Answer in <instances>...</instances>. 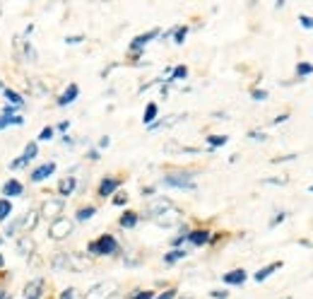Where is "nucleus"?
<instances>
[{
  "mask_svg": "<svg viewBox=\"0 0 313 299\" xmlns=\"http://www.w3.org/2000/svg\"><path fill=\"white\" fill-rule=\"evenodd\" d=\"M299 20H301V27H304V29H313V17H309V15H301Z\"/></svg>",
  "mask_w": 313,
  "mask_h": 299,
  "instance_id": "nucleus-34",
  "label": "nucleus"
},
{
  "mask_svg": "<svg viewBox=\"0 0 313 299\" xmlns=\"http://www.w3.org/2000/svg\"><path fill=\"white\" fill-rule=\"evenodd\" d=\"M77 97H80V87L72 82V85H68V90L58 97V106H68V104H72Z\"/></svg>",
  "mask_w": 313,
  "mask_h": 299,
  "instance_id": "nucleus-14",
  "label": "nucleus"
},
{
  "mask_svg": "<svg viewBox=\"0 0 313 299\" xmlns=\"http://www.w3.org/2000/svg\"><path fill=\"white\" fill-rule=\"evenodd\" d=\"M2 94H5V99H7V104H10V106H15V109H17V106H24V99H22V94H20V92H15V90H10V87H7V90H2Z\"/></svg>",
  "mask_w": 313,
  "mask_h": 299,
  "instance_id": "nucleus-19",
  "label": "nucleus"
},
{
  "mask_svg": "<svg viewBox=\"0 0 313 299\" xmlns=\"http://www.w3.org/2000/svg\"><path fill=\"white\" fill-rule=\"evenodd\" d=\"M186 256H188V251H186V249H173V251H169V253L164 256V263L173 266L176 261H181V258H186Z\"/></svg>",
  "mask_w": 313,
  "mask_h": 299,
  "instance_id": "nucleus-22",
  "label": "nucleus"
},
{
  "mask_svg": "<svg viewBox=\"0 0 313 299\" xmlns=\"http://www.w3.org/2000/svg\"><path fill=\"white\" fill-rule=\"evenodd\" d=\"M186 75H188V68H186V65H176V68L171 70L169 80H186Z\"/></svg>",
  "mask_w": 313,
  "mask_h": 299,
  "instance_id": "nucleus-28",
  "label": "nucleus"
},
{
  "mask_svg": "<svg viewBox=\"0 0 313 299\" xmlns=\"http://www.w3.org/2000/svg\"><path fill=\"white\" fill-rule=\"evenodd\" d=\"M212 237V232L210 229H191L188 232V241L193 244V246H205L207 241Z\"/></svg>",
  "mask_w": 313,
  "mask_h": 299,
  "instance_id": "nucleus-13",
  "label": "nucleus"
},
{
  "mask_svg": "<svg viewBox=\"0 0 313 299\" xmlns=\"http://www.w3.org/2000/svg\"><path fill=\"white\" fill-rule=\"evenodd\" d=\"M22 193H24V186L17 179H10L2 183V196H5L7 200H10V198H17V196H22Z\"/></svg>",
  "mask_w": 313,
  "mask_h": 299,
  "instance_id": "nucleus-10",
  "label": "nucleus"
},
{
  "mask_svg": "<svg viewBox=\"0 0 313 299\" xmlns=\"http://www.w3.org/2000/svg\"><path fill=\"white\" fill-rule=\"evenodd\" d=\"M12 212H15V210H12V203H10L7 198H0V222H5Z\"/></svg>",
  "mask_w": 313,
  "mask_h": 299,
  "instance_id": "nucleus-24",
  "label": "nucleus"
},
{
  "mask_svg": "<svg viewBox=\"0 0 313 299\" xmlns=\"http://www.w3.org/2000/svg\"><path fill=\"white\" fill-rule=\"evenodd\" d=\"M53 133H56V130H53L51 125L41 128V133H39V143H46V140H51V138H53Z\"/></svg>",
  "mask_w": 313,
  "mask_h": 299,
  "instance_id": "nucleus-31",
  "label": "nucleus"
},
{
  "mask_svg": "<svg viewBox=\"0 0 313 299\" xmlns=\"http://www.w3.org/2000/svg\"><path fill=\"white\" fill-rule=\"evenodd\" d=\"M87 251L94 253V256H116L118 253V241H116L114 234H101L94 241H89Z\"/></svg>",
  "mask_w": 313,
  "mask_h": 299,
  "instance_id": "nucleus-1",
  "label": "nucleus"
},
{
  "mask_svg": "<svg viewBox=\"0 0 313 299\" xmlns=\"http://www.w3.org/2000/svg\"><path fill=\"white\" fill-rule=\"evenodd\" d=\"M186 34H188V27H186V25H183V27H176V29H173V41H176V44H183V41H186Z\"/></svg>",
  "mask_w": 313,
  "mask_h": 299,
  "instance_id": "nucleus-30",
  "label": "nucleus"
},
{
  "mask_svg": "<svg viewBox=\"0 0 313 299\" xmlns=\"http://www.w3.org/2000/svg\"><path fill=\"white\" fill-rule=\"evenodd\" d=\"M44 280L41 277H36V280H31L27 287H24V297L27 299H41V295H44Z\"/></svg>",
  "mask_w": 313,
  "mask_h": 299,
  "instance_id": "nucleus-12",
  "label": "nucleus"
},
{
  "mask_svg": "<svg viewBox=\"0 0 313 299\" xmlns=\"http://www.w3.org/2000/svg\"><path fill=\"white\" fill-rule=\"evenodd\" d=\"M227 143H229L227 135H207V145H210V150L222 148V145H227Z\"/></svg>",
  "mask_w": 313,
  "mask_h": 299,
  "instance_id": "nucleus-25",
  "label": "nucleus"
},
{
  "mask_svg": "<svg viewBox=\"0 0 313 299\" xmlns=\"http://www.w3.org/2000/svg\"><path fill=\"white\" fill-rule=\"evenodd\" d=\"M128 203V196L125 193H118V196H114V205H125Z\"/></svg>",
  "mask_w": 313,
  "mask_h": 299,
  "instance_id": "nucleus-39",
  "label": "nucleus"
},
{
  "mask_svg": "<svg viewBox=\"0 0 313 299\" xmlns=\"http://www.w3.org/2000/svg\"><path fill=\"white\" fill-rule=\"evenodd\" d=\"M246 277H248V273L243 268H236V270H229L222 275V282L224 285H243L246 282Z\"/></svg>",
  "mask_w": 313,
  "mask_h": 299,
  "instance_id": "nucleus-11",
  "label": "nucleus"
},
{
  "mask_svg": "<svg viewBox=\"0 0 313 299\" xmlns=\"http://www.w3.org/2000/svg\"><path fill=\"white\" fill-rule=\"evenodd\" d=\"M309 191H313V186H311V188H309Z\"/></svg>",
  "mask_w": 313,
  "mask_h": 299,
  "instance_id": "nucleus-48",
  "label": "nucleus"
},
{
  "mask_svg": "<svg viewBox=\"0 0 313 299\" xmlns=\"http://www.w3.org/2000/svg\"><path fill=\"white\" fill-rule=\"evenodd\" d=\"M138 220H140V215H138V212H133V210H125V212L120 215L118 224H120L123 229H133V227L138 224Z\"/></svg>",
  "mask_w": 313,
  "mask_h": 299,
  "instance_id": "nucleus-16",
  "label": "nucleus"
},
{
  "mask_svg": "<svg viewBox=\"0 0 313 299\" xmlns=\"http://www.w3.org/2000/svg\"><path fill=\"white\" fill-rule=\"evenodd\" d=\"M70 232H72V220H68V217H56L53 224H51V229H48V237L60 241V239H65V237H70Z\"/></svg>",
  "mask_w": 313,
  "mask_h": 299,
  "instance_id": "nucleus-3",
  "label": "nucleus"
},
{
  "mask_svg": "<svg viewBox=\"0 0 313 299\" xmlns=\"http://www.w3.org/2000/svg\"><path fill=\"white\" fill-rule=\"evenodd\" d=\"M72 297H75V290H72V287H68V290L60 292V299H72Z\"/></svg>",
  "mask_w": 313,
  "mask_h": 299,
  "instance_id": "nucleus-40",
  "label": "nucleus"
},
{
  "mask_svg": "<svg viewBox=\"0 0 313 299\" xmlns=\"http://www.w3.org/2000/svg\"><path fill=\"white\" fill-rule=\"evenodd\" d=\"M36 154H39V143H29L27 148H24V152H22V157L12 159V162H10V167H12V169H20V167L29 164V162L36 157Z\"/></svg>",
  "mask_w": 313,
  "mask_h": 299,
  "instance_id": "nucleus-5",
  "label": "nucleus"
},
{
  "mask_svg": "<svg viewBox=\"0 0 313 299\" xmlns=\"http://www.w3.org/2000/svg\"><path fill=\"white\" fill-rule=\"evenodd\" d=\"M56 172V162H46V164H41V167H36L34 172H31V176L29 179L34 181V183H41V181H46L51 174Z\"/></svg>",
  "mask_w": 313,
  "mask_h": 299,
  "instance_id": "nucleus-7",
  "label": "nucleus"
},
{
  "mask_svg": "<svg viewBox=\"0 0 313 299\" xmlns=\"http://www.w3.org/2000/svg\"><path fill=\"white\" fill-rule=\"evenodd\" d=\"M251 97H253L256 101H263V99H267V92L265 90H253L251 92Z\"/></svg>",
  "mask_w": 313,
  "mask_h": 299,
  "instance_id": "nucleus-36",
  "label": "nucleus"
},
{
  "mask_svg": "<svg viewBox=\"0 0 313 299\" xmlns=\"http://www.w3.org/2000/svg\"><path fill=\"white\" fill-rule=\"evenodd\" d=\"M143 196H154V188H143Z\"/></svg>",
  "mask_w": 313,
  "mask_h": 299,
  "instance_id": "nucleus-44",
  "label": "nucleus"
},
{
  "mask_svg": "<svg viewBox=\"0 0 313 299\" xmlns=\"http://www.w3.org/2000/svg\"><path fill=\"white\" fill-rule=\"evenodd\" d=\"M248 138H251V140H265L267 135H265V133H258V130H253V133H248Z\"/></svg>",
  "mask_w": 313,
  "mask_h": 299,
  "instance_id": "nucleus-41",
  "label": "nucleus"
},
{
  "mask_svg": "<svg viewBox=\"0 0 313 299\" xmlns=\"http://www.w3.org/2000/svg\"><path fill=\"white\" fill-rule=\"evenodd\" d=\"M118 186H120V179H114V176H106V179H101L99 183V196L101 198H109V196H114L116 191H118Z\"/></svg>",
  "mask_w": 313,
  "mask_h": 299,
  "instance_id": "nucleus-9",
  "label": "nucleus"
},
{
  "mask_svg": "<svg viewBox=\"0 0 313 299\" xmlns=\"http://www.w3.org/2000/svg\"><path fill=\"white\" fill-rule=\"evenodd\" d=\"M2 266H5V258H2V253H0V268H2Z\"/></svg>",
  "mask_w": 313,
  "mask_h": 299,
  "instance_id": "nucleus-47",
  "label": "nucleus"
},
{
  "mask_svg": "<svg viewBox=\"0 0 313 299\" xmlns=\"http://www.w3.org/2000/svg\"><path fill=\"white\" fill-rule=\"evenodd\" d=\"M68 128H70V121H60L58 123V130H68Z\"/></svg>",
  "mask_w": 313,
  "mask_h": 299,
  "instance_id": "nucleus-42",
  "label": "nucleus"
},
{
  "mask_svg": "<svg viewBox=\"0 0 313 299\" xmlns=\"http://www.w3.org/2000/svg\"><path fill=\"white\" fill-rule=\"evenodd\" d=\"M36 220H39V212H29V215H24V222H22V232H29V229H34Z\"/></svg>",
  "mask_w": 313,
  "mask_h": 299,
  "instance_id": "nucleus-27",
  "label": "nucleus"
},
{
  "mask_svg": "<svg viewBox=\"0 0 313 299\" xmlns=\"http://www.w3.org/2000/svg\"><path fill=\"white\" fill-rule=\"evenodd\" d=\"M210 297H212V299H227L229 290H212V292H210Z\"/></svg>",
  "mask_w": 313,
  "mask_h": 299,
  "instance_id": "nucleus-33",
  "label": "nucleus"
},
{
  "mask_svg": "<svg viewBox=\"0 0 313 299\" xmlns=\"http://www.w3.org/2000/svg\"><path fill=\"white\" fill-rule=\"evenodd\" d=\"M154 299H176V290L171 287V290H167V292H162V295H157Z\"/></svg>",
  "mask_w": 313,
  "mask_h": 299,
  "instance_id": "nucleus-38",
  "label": "nucleus"
},
{
  "mask_svg": "<svg viewBox=\"0 0 313 299\" xmlns=\"http://www.w3.org/2000/svg\"><path fill=\"white\" fill-rule=\"evenodd\" d=\"M22 222H24V217H17V220H12V222L5 227V237H12V234L22 232Z\"/></svg>",
  "mask_w": 313,
  "mask_h": 299,
  "instance_id": "nucleus-23",
  "label": "nucleus"
},
{
  "mask_svg": "<svg viewBox=\"0 0 313 299\" xmlns=\"http://www.w3.org/2000/svg\"><path fill=\"white\" fill-rule=\"evenodd\" d=\"M193 176L191 172H171L164 176V186H171V188H195L193 183Z\"/></svg>",
  "mask_w": 313,
  "mask_h": 299,
  "instance_id": "nucleus-2",
  "label": "nucleus"
},
{
  "mask_svg": "<svg viewBox=\"0 0 313 299\" xmlns=\"http://www.w3.org/2000/svg\"><path fill=\"white\" fill-rule=\"evenodd\" d=\"M285 217H287V212H285V210H280V212H277V215L272 217V222H270V227H277V224H280V222H282Z\"/></svg>",
  "mask_w": 313,
  "mask_h": 299,
  "instance_id": "nucleus-35",
  "label": "nucleus"
},
{
  "mask_svg": "<svg viewBox=\"0 0 313 299\" xmlns=\"http://www.w3.org/2000/svg\"><path fill=\"white\" fill-rule=\"evenodd\" d=\"M75 186H77V179H75V176H68V179H63V181H60V186H58V196H60V198H68V196H72Z\"/></svg>",
  "mask_w": 313,
  "mask_h": 299,
  "instance_id": "nucleus-17",
  "label": "nucleus"
},
{
  "mask_svg": "<svg viewBox=\"0 0 313 299\" xmlns=\"http://www.w3.org/2000/svg\"><path fill=\"white\" fill-rule=\"evenodd\" d=\"M306 75H313V63H296V77H306Z\"/></svg>",
  "mask_w": 313,
  "mask_h": 299,
  "instance_id": "nucleus-26",
  "label": "nucleus"
},
{
  "mask_svg": "<svg viewBox=\"0 0 313 299\" xmlns=\"http://www.w3.org/2000/svg\"><path fill=\"white\" fill-rule=\"evenodd\" d=\"M44 215H51V217H56L58 212H63V200H46L44 203V208H41Z\"/></svg>",
  "mask_w": 313,
  "mask_h": 299,
  "instance_id": "nucleus-20",
  "label": "nucleus"
},
{
  "mask_svg": "<svg viewBox=\"0 0 313 299\" xmlns=\"http://www.w3.org/2000/svg\"><path fill=\"white\" fill-rule=\"evenodd\" d=\"M157 114H159V106H157L154 101H149V104L144 106V116H143V121L147 123V125H152V123H154V119H157Z\"/></svg>",
  "mask_w": 313,
  "mask_h": 299,
  "instance_id": "nucleus-21",
  "label": "nucleus"
},
{
  "mask_svg": "<svg viewBox=\"0 0 313 299\" xmlns=\"http://www.w3.org/2000/svg\"><path fill=\"white\" fill-rule=\"evenodd\" d=\"M289 119V116H287V114H282V116H277V119H275V123H282V121H287Z\"/></svg>",
  "mask_w": 313,
  "mask_h": 299,
  "instance_id": "nucleus-45",
  "label": "nucleus"
},
{
  "mask_svg": "<svg viewBox=\"0 0 313 299\" xmlns=\"http://www.w3.org/2000/svg\"><path fill=\"white\" fill-rule=\"evenodd\" d=\"M94 212H96V208H92V205L80 208V210H77V220H80V222H85V220H89V217H94Z\"/></svg>",
  "mask_w": 313,
  "mask_h": 299,
  "instance_id": "nucleus-29",
  "label": "nucleus"
},
{
  "mask_svg": "<svg viewBox=\"0 0 313 299\" xmlns=\"http://www.w3.org/2000/svg\"><path fill=\"white\" fill-rule=\"evenodd\" d=\"M85 36L82 34H75V36H65V44H82Z\"/></svg>",
  "mask_w": 313,
  "mask_h": 299,
  "instance_id": "nucleus-37",
  "label": "nucleus"
},
{
  "mask_svg": "<svg viewBox=\"0 0 313 299\" xmlns=\"http://www.w3.org/2000/svg\"><path fill=\"white\" fill-rule=\"evenodd\" d=\"M109 143H111V138H101V140H99L101 148H109Z\"/></svg>",
  "mask_w": 313,
  "mask_h": 299,
  "instance_id": "nucleus-43",
  "label": "nucleus"
},
{
  "mask_svg": "<svg viewBox=\"0 0 313 299\" xmlns=\"http://www.w3.org/2000/svg\"><path fill=\"white\" fill-rule=\"evenodd\" d=\"M159 36V29H152V31H147V34H140V36H135L133 39V44H130V51L135 53V56H140V51H143L144 46L152 41V39H157Z\"/></svg>",
  "mask_w": 313,
  "mask_h": 299,
  "instance_id": "nucleus-6",
  "label": "nucleus"
},
{
  "mask_svg": "<svg viewBox=\"0 0 313 299\" xmlns=\"http://www.w3.org/2000/svg\"><path fill=\"white\" fill-rule=\"evenodd\" d=\"M169 208H173V205H171V200H167V198H157V200L147 208V212H149V217H157V215L167 212Z\"/></svg>",
  "mask_w": 313,
  "mask_h": 299,
  "instance_id": "nucleus-15",
  "label": "nucleus"
},
{
  "mask_svg": "<svg viewBox=\"0 0 313 299\" xmlns=\"http://www.w3.org/2000/svg\"><path fill=\"white\" fill-rule=\"evenodd\" d=\"M0 299H7V292H5V290H0Z\"/></svg>",
  "mask_w": 313,
  "mask_h": 299,
  "instance_id": "nucleus-46",
  "label": "nucleus"
},
{
  "mask_svg": "<svg viewBox=\"0 0 313 299\" xmlns=\"http://www.w3.org/2000/svg\"><path fill=\"white\" fill-rule=\"evenodd\" d=\"M178 220H181V212H178L176 208H169L167 212H162V215L154 217V222H157L159 227H173Z\"/></svg>",
  "mask_w": 313,
  "mask_h": 299,
  "instance_id": "nucleus-8",
  "label": "nucleus"
},
{
  "mask_svg": "<svg viewBox=\"0 0 313 299\" xmlns=\"http://www.w3.org/2000/svg\"><path fill=\"white\" fill-rule=\"evenodd\" d=\"M154 290H143V292H138V295H133L130 299H154Z\"/></svg>",
  "mask_w": 313,
  "mask_h": 299,
  "instance_id": "nucleus-32",
  "label": "nucleus"
},
{
  "mask_svg": "<svg viewBox=\"0 0 313 299\" xmlns=\"http://www.w3.org/2000/svg\"><path fill=\"white\" fill-rule=\"evenodd\" d=\"M280 268H282V261H275V263H270V266L260 268V270L256 273V275H253V277H256V282H263L265 277H270V275H272L275 270H280Z\"/></svg>",
  "mask_w": 313,
  "mask_h": 299,
  "instance_id": "nucleus-18",
  "label": "nucleus"
},
{
  "mask_svg": "<svg viewBox=\"0 0 313 299\" xmlns=\"http://www.w3.org/2000/svg\"><path fill=\"white\" fill-rule=\"evenodd\" d=\"M0 87H2V85H0Z\"/></svg>",
  "mask_w": 313,
  "mask_h": 299,
  "instance_id": "nucleus-49",
  "label": "nucleus"
},
{
  "mask_svg": "<svg viewBox=\"0 0 313 299\" xmlns=\"http://www.w3.org/2000/svg\"><path fill=\"white\" fill-rule=\"evenodd\" d=\"M114 292H116L114 282H99V285H94V287L87 292L85 299H109Z\"/></svg>",
  "mask_w": 313,
  "mask_h": 299,
  "instance_id": "nucleus-4",
  "label": "nucleus"
}]
</instances>
